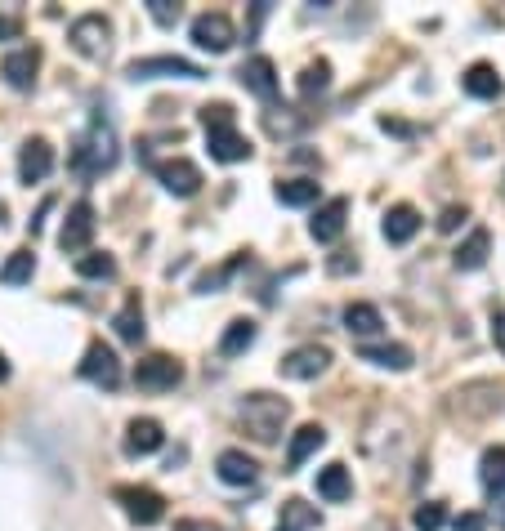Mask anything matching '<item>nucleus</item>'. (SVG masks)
Returning a JSON list of instances; mask_svg holds the SVG:
<instances>
[{"label":"nucleus","instance_id":"nucleus-1","mask_svg":"<svg viewBox=\"0 0 505 531\" xmlns=\"http://www.w3.org/2000/svg\"><path fill=\"white\" fill-rule=\"evenodd\" d=\"M202 130H206V143H211V157L224 161V166H237V161L251 157V143L237 130V112L228 108V103H206Z\"/></svg>","mask_w":505,"mask_h":531},{"label":"nucleus","instance_id":"nucleus-2","mask_svg":"<svg viewBox=\"0 0 505 531\" xmlns=\"http://www.w3.org/2000/svg\"><path fill=\"white\" fill-rule=\"evenodd\" d=\"M117 157H121V152H117V130H112L108 117H94L90 130L72 143V170H76V175H85V179L112 170V166H117Z\"/></svg>","mask_w":505,"mask_h":531},{"label":"nucleus","instance_id":"nucleus-3","mask_svg":"<svg viewBox=\"0 0 505 531\" xmlns=\"http://www.w3.org/2000/svg\"><path fill=\"white\" fill-rule=\"evenodd\" d=\"M287 398H273V393H246L242 407H237V420H242V429L251 433L255 442H278L282 438V424H287Z\"/></svg>","mask_w":505,"mask_h":531},{"label":"nucleus","instance_id":"nucleus-4","mask_svg":"<svg viewBox=\"0 0 505 531\" xmlns=\"http://www.w3.org/2000/svg\"><path fill=\"white\" fill-rule=\"evenodd\" d=\"M68 41H72V50L81 54V59L103 63V59H108V50H112V23L103 14H81L68 27Z\"/></svg>","mask_w":505,"mask_h":531},{"label":"nucleus","instance_id":"nucleus-5","mask_svg":"<svg viewBox=\"0 0 505 531\" xmlns=\"http://www.w3.org/2000/svg\"><path fill=\"white\" fill-rule=\"evenodd\" d=\"M130 81H166V76H179V81H202V67L179 59V54H152V59H135L126 67Z\"/></svg>","mask_w":505,"mask_h":531},{"label":"nucleus","instance_id":"nucleus-6","mask_svg":"<svg viewBox=\"0 0 505 531\" xmlns=\"http://www.w3.org/2000/svg\"><path fill=\"white\" fill-rule=\"evenodd\" d=\"M237 41V27L228 14H219V9H206V14L193 18V45L206 54H228Z\"/></svg>","mask_w":505,"mask_h":531},{"label":"nucleus","instance_id":"nucleus-7","mask_svg":"<svg viewBox=\"0 0 505 531\" xmlns=\"http://www.w3.org/2000/svg\"><path fill=\"white\" fill-rule=\"evenodd\" d=\"M112 500H117V505L126 509L130 523H139V527H152L166 518V500H161V491H152V487H117Z\"/></svg>","mask_w":505,"mask_h":531},{"label":"nucleus","instance_id":"nucleus-8","mask_svg":"<svg viewBox=\"0 0 505 531\" xmlns=\"http://www.w3.org/2000/svg\"><path fill=\"white\" fill-rule=\"evenodd\" d=\"M152 175L166 192H175V197H197L202 192V170H197V161L188 157H170V161H152Z\"/></svg>","mask_w":505,"mask_h":531},{"label":"nucleus","instance_id":"nucleus-9","mask_svg":"<svg viewBox=\"0 0 505 531\" xmlns=\"http://www.w3.org/2000/svg\"><path fill=\"white\" fill-rule=\"evenodd\" d=\"M179 380H184V366H179V357H170V353H152L135 366V384L144 393H170Z\"/></svg>","mask_w":505,"mask_h":531},{"label":"nucleus","instance_id":"nucleus-10","mask_svg":"<svg viewBox=\"0 0 505 531\" xmlns=\"http://www.w3.org/2000/svg\"><path fill=\"white\" fill-rule=\"evenodd\" d=\"M76 375L90 380V384H99V389H117V384H121V362H117V353H112V344L94 340L90 349H85L81 366H76Z\"/></svg>","mask_w":505,"mask_h":531},{"label":"nucleus","instance_id":"nucleus-11","mask_svg":"<svg viewBox=\"0 0 505 531\" xmlns=\"http://www.w3.org/2000/svg\"><path fill=\"white\" fill-rule=\"evenodd\" d=\"M327 366H331V349H327V344H300V349H291L287 357H282L278 371L287 375V380H318Z\"/></svg>","mask_w":505,"mask_h":531},{"label":"nucleus","instance_id":"nucleus-12","mask_svg":"<svg viewBox=\"0 0 505 531\" xmlns=\"http://www.w3.org/2000/svg\"><path fill=\"white\" fill-rule=\"evenodd\" d=\"M237 81H242L246 90H251L255 99H264V103H273V99H278V90H282L278 67H273V59H264V54L246 59V63H242V72H237Z\"/></svg>","mask_w":505,"mask_h":531},{"label":"nucleus","instance_id":"nucleus-13","mask_svg":"<svg viewBox=\"0 0 505 531\" xmlns=\"http://www.w3.org/2000/svg\"><path fill=\"white\" fill-rule=\"evenodd\" d=\"M90 237H94V206L90 201H76L59 228V246L68 250V255H81V250L90 246Z\"/></svg>","mask_w":505,"mask_h":531},{"label":"nucleus","instance_id":"nucleus-14","mask_svg":"<svg viewBox=\"0 0 505 531\" xmlns=\"http://www.w3.org/2000/svg\"><path fill=\"white\" fill-rule=\"evenodd\" d=\"M36 67H41V50H36V45H18V50L5 54V63H0V76H5L14 90H32Z\"/></svg>","mask_w":505,"mask_h":531},{"label":"nucleus","instance_id":"nucleus-15","mask_svg":"<svg viewBox=\"0 0 505 531\" xmlns=\"http://www.w3.org/2000/svg\"><path fill=\"white\" fill-rule=\"evenodd\" d=\"M50 170H54V148L45 139H27L23 152H18V179L32 188V183L50 179Z\"/></svg>","mask_w":505,"mask_h":531},{"label":"nucleus","instance_id":"nucleus-16","mask_svg":"<svg viewBox=\"0 0 505 531\" xmlns=\"http://www.w3.org/2000/svg\"><path fill=\"white\" fill-rule=\"evenodd\" d=\"M345 219H349V197H331V201H322L318 206V215L309 219V233L313 241H336L340 233H345Z\"/></svg>","mask_w":505,"mask_h":531},{"label":"nucleus","instance_id":"nucleus-17","mask_svg":"<svg viewBox=\"0 0 505 531\" xmlns=\"http://www.w3.org/2000/svg\"><path fill=\"white\" fill-rule=\"evenodd\" d=\"M161 442H166V433H161V424L152 420V415H139V420L126 424V456H130V460L161 451Z\"/></svg>","mask_w":505,"mask_h":531},{"label":"nucleus","instance_id":"nucleus-18","mask_svg":"<svg viewBox=\"0 0 505 531\" xmlns=\"http://www.w3.org/2000/svg\"><path fill=\"white\" fill-rule=\"evenodd\" d=\"M380 233H385L389 246H407V241L421 233V215H416V206H407V201L389 206V210H385V224H380Z\"/></svg>","mask_w":505,"mask_h":531},{"label":"nucleus","instance_id":"nucleus-19","mask_svg":"<svg viewBox=\"0 0 505 531\" xmlns=\"http://www.w3.org/2000/svg\"><path fill=\"white\" fill-rule=\"evenodd\" d=\"M215 473L228 482V487H251L255 478H260V465H255L246 451H237V447H228V451H219V460H215Z\"/></svg>","mask_w":505,"mask_h":531},{"label":"nucleus","instance_id":"nucleus-20","mask_svg":"<svg viewBox=\"0 0 505 531\" xmlns=\"http://www.w3.org/2000/svg\"><path fill=\"white\" fill-rule=\"evenodd\" d=\"M322 447H327V429H322V424H300L295 438H291V447H287V473L304 469V460L318 456Z\"/></svg>","mask_w":505,"mask_h":531},{"label":"nucleus","instance_id":"nucleus-21","mask_svg":"<svg viewBox=\"0 0 505 531\" xmlns=\"http://www.w3.org/2000/svg\"><path fill=\"white\" fill-rule=\"evenodd\" d=\"M461 90L474 94V99H501L505 85H501V76H497V67H492V63H470V67H465V76H461Z\"/></svg>","mask_w":505,"mask_h":531},{"label":"nucleus","instance_id":"nucleus-22","mask_svg":"<svg viewBox=\"0 0 505 531\" xmlns=\"http://www.w3.org/2000/svg\"><path fill=\"white\" fill-rule=\"evenodd\" d=\"M479 478H483V491L497 500V509L505 514V447H488V451H483Z\"/></svg>","mask_w":505,"mask_h":531},{"label":"nucleus","instance_id":"nucleus-23","mask_svg":"<svg viewBox=\"0 0 505 531\" xmlns=\"http://www.w3.org/2000/svg\"><path fill=\"white\" fill-rule=\"evenodd\" d=\"M488 250H492V237H488V228H474L470 237L456 246V255H452V264L461 268V273H479L483 264H488Z\"/></svg>","mask_w":505,"mask_h":531},{"label":"nucleus","instance_id":"nucleus-24","mask_svg":"<svg viewBox=\"0 0 505 531\" xmlns=\"http://www.w3.org/2000/svg\"><path fill=\"white\" fill-rule=\"evenodd\" d=\"M112 326H117V340L121 344H144L148 326H144V304H139V295H130L126 304H121V313L112 317Z\"/></svg>","mask_w":505,"mask_h":531},{"label":"nucleus","instance_id":"nucleus-25","mask_svg":"<svg viewBox=\"0 0 505 531\" xmlns=\"http://www.w3.org/2000/svg\"><path fill=\"white\" fill-rule=\"evenodd\" d=\"M358 357L371 362V366H385V371H407V366L416 362L407 344H362Z\"/></svg>","mask_w":505,"mask_h":531},{"label":"nucleus","instance_id":"nucleus-26","mask_svg":"<svg viewBox=\"0 0 505 531\" xmlns=\"http://www.w3.org/2000/svg\"><path fill=\"white\" fill-rule=\"evenodd\" d=\"M345 331L358 335V340H367V335H380V331H385V317H380L376 304H349V308H345Z\"/></svg>","mask_w":505,"mask_h":531},{"label":"nucleus","instance_id":"nucleus-27","mask_svg":"<svg viewBox=\"0 0 505 531\" xmlns=\"http://www.w3.org/2000/svg\"><path fill=\"white\" fill-rule=\"evenodd\" d=\"M349 491H354V482H349V469L345 465L318 469V496L327 500V505H340V500H349Z\"/></svg>","mask_w":505,"mask_h":531},{"label":"nucleus","instance_id":"nucleus-28","mask_svg":"<svg viewBox=\"0 0 505 531\" xmlns=\"http://www.w3.org/2000/svg\"><path fill=\"white\" fill-rule=\"evenodd\" d=\"M273 197L282 201V206H313L318 201V179H282L278 188H273Z\"/></svg>","mask_w":505,"mask_h":531},{"label":"nucleus","instance_id":"nucleus-29","mask_svg":"<svg viewBox=\"0 0 505 531\" xmlns=\"http://www.w3.org/2000/svg\"><path fill=\"white\" fill-rule=\"evenodd\" d=\"M255 344V322L251 317H237V322H228V331H224V340H219V353L224 357H237V353H246Z\"/></svg>","mask_w":505,"mask_h":531},{"label":"nucleus","instance_id":"nucleus-30","mask_svg":"<svg viewBox=\"0 0 505 531\" xmlns=\"http://www.w3.org/2000/svg\"><path fill=\"white\" fill-rule=\"evenodd\" d=\"M313 527H322V514L313 505H304V500L282 505V531H313Z\"/></svg>","mask_w":505,"mask_h":531},{"label":"nucleus","instance_id":"nucleus-31","mask_svg":"<svg viewBox=\"0 0 505 531\" xmlns=\"http://www.w3.org/2000/svg\"><path fill=\"white\" fill-rule=\"evenodd\" d=\"M32 273H36V255L32 250H14V255L5 259V268H0V282L23 286V282H32Z\"/></svg>","mask_w":505,"mask_h":531},{"label":"nucleus","instance_id":"nucleus-32","mask_svg":"<svg viewBox=\"0 0 505 531\" xmlns=\"http://www.w3.org/2000/svg\"><path fill=\"white\" fill-rule=\"evenodd\" d=\"M76 273L81 277H112L117 273V259L108 250H90V255H76Z\"/></svg>","mask_w":505,"mask_h":531},{"label":"nucleus","instance_id":"nucleus-33","mask_svg":"<svg viewBox=\"0 0 505 531\" xmlns=\"http://www.w3.org/2000/svg\"><path fill=\"white\" fill-rule=\"evenodd\" d=\"M327 85H331V63H327V59L309 63V67H304V72H300V94H304V99H313V94H322V90H327Z\"/></svg>","mask_w":505,"mask_h":531},{"label":"nucleus","instance_id":"nucleus-34","mask_svg":"<svg viewBox=\"0 0 505 531\" xmlns=\"http://www.w3.org/2000/svg\"><path fill=\"white\" fill-rule=\"evenodd\" d=\"M412 523H416V531H443V523H447V505H438V500H425V505H416Z\"/></svg>","mask_w":505,"mask_h":531},{"label":"nucleus","instance_id":"nucleus-35","mask_svg":"<svg viewBox=\"0 0 505 531\" xmlns=\"http://www.w3.org/2000/svg\"><path fill=\"white\" fill-rule=\"evenodd\" d=\"M242 264H246V255H237V259H228L224 268H215V273H202V277H197V291H202V295L219 291V286H224L228 277H233V273H237V268H242Z\"/></svg>","mask_w":505,"mask_h":531},{"label":"nucleus","instance_id":"nucleus-36","mask_svg":"<svg viewBox=\"0 0 505 531\" xmlns=\"http://www.w3.org/2000/svg\"><path fill=\"white\" fill-rule=\"evenodd\" d=\"M148 14L157 18L161 27H175L179 23V5H175V0H148Z\"/></svg>","mask_w":505,"mask_h":531},{"label":"nucleus","instance_id":"nucleus-37","mask_svg":"<svg viewBox=\"0 0 505 531\" xmlns=\"http://www.w3.org/2000/svg\"><path fill=\"white\" fill-rule=\"evenodd\" d=\"M492 344L505 353V308H492Z\"/></svg>","mask_w":505,"mask_h":531},{"label":"nucleus","instance_id":"nucleus-38","mask_svg":"<svg viewBox=\"0 0 505 531\" xmlns=\"http://www.w3.org/2000/svg\"><path fill=\"white\" fill-rule=\"evenodd\" d=\"M456 224H465V206H447L443 219H438V228H443V233H452Z\"/></svg>","mask_w":505,"mask_h":531},{"label":"nucleus","instance_id":"nucleus-39","mask_svg":"<svg viewBox=\"0 0 505 531\" xmlns=\"http://www.w3.org/2000/svg\"><path fill=\"white\" fill-rule=\"evenodd\" d=\"M452 527L456 531H483V527H488V518H483V514H461Z\"/></svg>","mask_w":505,"mask_h":531},{"label":"nucleus","instance_id":"nucleus-40","mask_svg":"<svg viewBox=\"0 0 505 531\" xmlns=\"http://www.w3.org/2000/svg\"><path fill=\"white\" fill-rule=\"evenodd\" d=\"M18 32H23V23H18L14 14H0V41H14Z\"/></svg>","mask_w":505,"mask_h":531},{"label":"nucleus","instance_id":"nucleus-41","mask_svg":"<svg viewBox=\"0 0 505 531\" xmlns=\"http://www.w3.org/2000/svg\"><path fill=\"white\" fill-rule=\"evenodd\" d=\"M327 268H331V273H358V259H349V250H340Z\"/></svg>","mask_w":505,"mask_h":531},{"label":"nucleus","instance_id":"nucleus-42","mask_svg":"<svg viewBox=\"0 0 505 531\" xmlns=\"http://www.w3.org/2000/svg\"><path fill=\"white\" fill-rule=\"evenodd\" d=\"M50 210H54V197H45V201H41V210H36V219H32V237L41 233V224H45V215H50Z\"/></svg>","mask_w":505,"mask_h":531},{"label":"nucleus","instance_id":"nucleus-43","mask_svg":"<svg viewBox=\"0 0 505 531\" xmlns=\"http://www.w3.org/2000/svg\"><path fill=\"white\" fill-rule=\"evenodd\" d=\"M175 531H219L211 523H197V518H184V523H175Z\"/></svg>","mask_w":505,"mask_h":531},{"label":"nucleus","instance_id":"nucleus-44","mask_svg":"<svg viewBox=\"0 0 505 531\" xmlns=\"http://www.w3.org/2000/svg\"><path fill=\"white\" fill-rule=\"evenodd\" d=\"M9 380V362H5V357H0V384H5Z\"/></svg>","mask_w":505,"mask_h":531},{"label":"nucleus","instance_id":"nucleus-45","mask_svg":"<svg viewBox=\"0 0 505 531\" xmlns=\"http://www.w3.org/2000/svg\"><path fill=\"white\" fill-rule=\"evenodd\" d=\"M501 527H505V514H501Z\"/></svg>","mask_w":505,"mask_h":531},{"label":"nucleus","instance_id":"nucleus-46","mask_svg":"<svg viewBox=\"0 0 505 531\" xmlns=\"http://www.w3.org/2000/svg\"><path fill=\"white\" fill-rule=\"evenodd\" d=\"M278 531H282V527H278Z\"/></svg>","mask_w":505,"mask_h":531}]
</instances>
